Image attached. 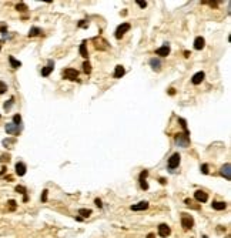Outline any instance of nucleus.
<instances>
[{
    "label": "nucleus",
    "instance_id": "obj_1",
    "mask_svg": "<svg viewBox=\"0 0 231 238\" xmlns=\"http://www.w3.org/2000/svg\"><path fill=\"white\" fill-rule=\"evenodd\" d=\"M175 144L180 147H188L190 146V134L187 133H180L175 136Z\"/></svg>",
    "mask_w": 231,
    "mask_h": 238
},
{
    "label": "nucleus",
    "instance_id": "obj_2",
    "mask_svg": "<svg viewBox=\"0 0 231 238\" xmlns=\"http://www.w3.org/2000/svg\"><path fill=\"white\" fill-rule=\"evenodd\" d=\"M62 76H63L64 79L70 80V81H76V80H79V71H77L76 69H64L63 73H62Z\"/></svg>",
    "mask_w": 231,
    "mask_h": 238
},
{
    "label": "nucleus",
    "instance_id": "obj_3",
    "mask_svg": "<svg viewBox=\"0 0 231 238\" xmlns=\"http://www.w3.org/2000/svg\"><path fill=\"white\" fill-rule=\"evenodd\" d=\"M128 30H130V23H123V25H120L119 27L116 29V33H114L116 39H121Z\"/></svg>",
    "mask_w": 231,
    "mask_h": 238
},
{
    "label": "nucleus",
    "instance_id": "obj_4",
    "mask_svg": "<svg viewBox=\"0 0 231 238\" xmlns=\"http://www.w3.org/2000/svg\"><path fill=\"white\" fill-rule=\"evenodd\" d=\"M180 160H181L180 154H178V153H174L173 156L168 158V168H170V170H174V168H177V167H178V164H180Z\"/></svg>",
    "mask_w": 231,
    "mask_h": 238
},
{
    "label": "nucleus",
    "instance_id": "obj_5",
    "mask_svg": "<svg viewBox=\"0 0 231 238\" xmlns=\"http://www.w3.org/2000/svg\"><path fill=\"white\" fill-rule=\"evenodd\" d=\"M93 44L96 46L97 50H107L109 47H110V44L104 40L103 37H96V39L93 40Z\"/></svg>",
    "mask_w": 231,
    "mask_h": 238
},
{
    "label": "nucleus",
    "instance_id": "obj_6",
    "mask_svg": "<svg viewBox=\"0 0 231 238\" xmlns=\"http://www.w3.org/2000/svg\"><path fill=\"white\" fill-rule=\"evenodd\" d=\"M20 127H22V125H16V124H13V123H9V124H6L4 130H6V133H7V134L19 136V134H20V131H22V128H20Z\"/></svg>",
    "mask_w": 231,
    "mask_h": 238
},
{
    "label": "nucleus",
    "instance_id": "obj_7",
    "mask_svg": "<svg viewBox=\"0 0 231 238\" xmlns=\"http://www.w3.org/2000/svg\"><path fill=\"white\" fill-rule=\"evenodd\" d=\"M221 175H223L225 180H231V165L230 163H225V164L221 167Z\"/></svg>",
    "mask_w": 231,
    "mask_h": 238
},
{
    "label": "nucleus",
    "instance_id": "obj_8",
    "mask_svg": "<svg viewBox=\"0 0 231 238\" xmlns=\"http://www.w3.org/2000/svg\"><path fill=\"white\" fill-rule=\"evenodd\" d=\"M194 198L198 201V203H207V200H208V195H207V193H204V191H201V190H198V191H196L194 193Z\"/></svg>",
    "mask_w": 231,
    "mask_h": 238
},
{
    "label": "nucleus",
    "instance_id": "obj_9",
    "mask_svg": "<svg viewBox=\"0 0 231 238\" xmlns=\"http://www.w3.org/2000/svg\"><path fill=\"white\" fill-rule=\"evenodd\" d=\"M170 227H168L167 224H160L159 225V235L160 237H163V238H166L170 235Z\"/></svg>",
    "mask_w": 231,
    "mask_h": 238
},
{
    "label": "nucleus",
    "instance_id": "obj_10",
    "mask_svg": "<svg viewBox=\"0 0 231 238\" xmlns=\"http://www.w3.org/2000/svg\"><path fill=\"white\" fill-rule=\"evenodd\" d=\"M53 69H54V63H53V60H49V64L46 67H43V69H41L40 74H41L43 77H47L49 74L53 71Z\"/></svg>",
    "mask_w": 231,
    "mask_h": 238
},
{
    "label": "nucleus",
    "instance_id": "obj_11",
    "mask_svg": "<svg viewBox=\"0 0 231 238\" xmlns=\"http://www.w3.org/2000/svg\"><path fill=\"white\" fill-rule=\"evenodd\" d=\"M204 79H206V73H204V71H198V73H196L191 77V83L197 86V84H200V83L203 81Z\"/></svg>",
    "mask_w": 231,
    "mask_h": 238
},
{
    "label": "nucleus",
    "instance_id": "obj_12",
    "mask_svg": "<svg viewBox=\"0 0 231 238\" xmlns=\"http://www.w3.org/2000/svg\"><path fill=\"white\" fill-rule=\"evenodd\" d=\"M130 208H131L133 211H144V210L148 208V203H147V201H140L138 204H133Z\"/></svg>",
    "mask_w": 231,
    "mask_h": 238
},
{
    "label": "nucleus",
    "instance_id": "obj_13",
    "mask_svg": "<svg viewBox=\"0 0 231 238\" xmlns=\"http://www.w3.org/2000/svg\"><path fill=\"white\" fill-rule=\"evenodd\" d=\"M181 225H183L184 230H190V228H193V225H194V220H193L191 217H183Z\"/></svg>",
    "mask_w": 231,
    "mask_h": 238
},
{
    "label": "nucleus",
    "instance_id": "obj_14",
    "mask_svg": "<svg viewBox=\"0 0 231 238\" xmlns=\"http://www.w3.org/2000/svg\"><path fill=\"white\" fill-rule=\"evenodd\" d=\"M204 46H206V40H204V37H201V36L196 37V40H194V49L201 50V49H204Z\"/></svg>",
    "mask_w": 231,
    "mask_h": 238
},
{
    "label": "nucleus",
    "instance_id": "obj_15",
    "mask_svg": "<svg viewBox=\"0 0 231 238\" xmlns=\"http://www.w3.org/2000/svg\"><path fill=\"white\" fill-rule=\"evenodd\" d=\"M156 54L160 56V57H166V56L170 54V47H168V46H163V47H160V49L156 50Z\"/></svg>",
    "mask_w": 231,
    "mask_h": 238
},
{
    "label": "nucleus",
    "instance_id": "obj_16",
    "mask_svg": "<svg viewBox=\"0 0 231 238\" xmlns=\"http://www.w3.org/2000/svg\"><path fill=\"white\" fill-rule=\"evenodd\" d=\"M26 164L24 163H17L16 164V174L17 175H20V177H23L24 174H26Z\"/></svg>",
    "mask_w": 231,
    "mask_h": 238
},
{
    "label": "nucleus",
    "instance_id": "obj_17",
    "mask_svg": "<svg viewBox=\"0 0 231 238\" xmlns=\"http://www.w3.org/2000/svg\"><path fill=\"white\" fill-rule=\"evenodd\" d=\"M150 66H151V69L154 71H160V69H161V61H160L159 58H151V60H150Z\"/></svg>",
    "mask_w": 231,
    "mask_h": 238
},
{
    "label": "nucleus",
    "instance_id": "obj_18",
    "mask_svg": "<svg viewBox=\"0 0 231 238\" xmlns=\"http://www.w3.org/2000/svg\"><path fill=\"white\" fill-rule=\"evenodd\" d=\"M124 67L123 66H116V69H114V79H120V77H123L124 76Z\"/></svg>",
    "mask_w": 231,
    "mask_h": 238
},
{
    "label": "nucleus",
    "instance_id": "obj_19",
    "mask_svg": "<svg viewBox=\"0 0 231 238\" xmlns=\"http://www.w3.org/2000/svg\"><path fill=\"white\" fill-rule=\"evenodd\" d=\"M227 207V204L224 203V201H213V204H211V208H214V210H224Z\"/></svg>",
    "mask_w": 231,
    "mask_h": 238
},
{
    "label": "nucleus",
    "instance_id": "obj_20",
    "mask_svg": "<svg viewBox=\"0 0 231 238\" xmlns=\"http://www.w3.org/2000/svg\"><path fill=\"white\" fill-rule=\"evenodd\" d=\"M9 63H10V66L13 67V69H19V67L22 66V63L19 60H16L13 56H9Z\"/></svg>",
    "mask_w": 231,
    "mask_h": 238
},
{
    "label": "nucleus",
    "instance_id": "obj_21",
    "mask_svg": "<svg viewBox=\"0 0 231 238\" xmlns=\"http://www.w3.org/2000/svg\"><path fill=\"white\" fill-rule=\"evenodd\" d=\"M80 54H81V57L88 58V51H87V49H86V41H83L81 46H80Z\"/></svg>",
    "mask_w": 231,
    "mask_h": 238
},
{
    "label": "nucleus",
    "instance_id": "obj_22",
    "mask_svg": "<svg viewBox=\"0 0 231 238\" xmlns=\"http://www.w3.org/2000/svg\"><path fill=\"white\" fill-rule=\"evenodd\" d=\"M40 33H41V30H40L39 27H36V26H34V27L30 29V32H29V37H36V36H39Z\"/></svg>",
    "mask_w": 231,
    "mask_h": 238
},
{
    "label": "nucleus",
    "instance_id": "obj_23",
    "mask_svg": "<svg viewBox=\"0 0 231 238\" xmlns=\"http://www.w3.org/2000/svg\"><path fill=\"white\" fill-rule=\"evenodd\" d=\"M83 70H84V73L86 74L91 73V64H90V61H88V60H86V61L83 63Z\"/></svg>",
    "mask_w": 231,
    "mask_h": 238
},
{
    "label": "nucleus",
    "instance_id": "obj_24",
    "mask_svg": "<svg viewBox=\"0 0 231 238\" xmlns=\"http://www.w3.org/2000/svg\"><path fill=\"white\" fill-rule=\"evenodd\" d=\"M178 123L181 124V127L184 128V133H187V134H190V131H188V128H187V121L184 120L183 117H178Z\"/></svg>",
    "mask_w": 231,
    "mask_h": 238
},
{
    "label": "nucleus",
    "instance_id": "obj_25",
    "mask_svg": "<svg viewBox=\"0 0 231 238\" xmlns=\"http://www.w3.org/2000/svg\"><path fill=\"white\" fill-rule=\"evenodd\" d=\"M13 103H14V99L12 97V99H9L6 103H4V111H10V108H12V106H13Z\"/></svg>",
    "mask_w": 231,
    "mask_h": 238
},
{
    "label": "nucleus",
    "instance_id": "obj_26",
    "mask_svg": "<svg viewBox=\"0 0 231 238\" xmlns=\"http://www.w3.org/2000/svg\"><path fill=\"white\" fill-rule=\"evenodd\" d=\"M14 143H16V140H14V138H6V140H3V146H4V147H10V146H12V144H14Z\"/></svg>",
    "mask_w": 231,
    "mask_h": 238
},
{
    "label": "nucleus",
    "instance_id": "obj_27",
    "mask_svg": "<svg viewBox=\"0 0 231 238\" xmlns=\"http://www.w3.org/2000/svg\"><path fill=\"white\" fill-rule=\"evenodd\" d=\"M79 213H80V215H81V218H83V217H86V218H87V217H90L91 211H90V210H83V208H80Z\"/></svg>",
    "mask_w": 231,
    "mask_h": 238
},
{
    "label": "nucleus",
    "instance_id": "obj_28",
    "mask_svg": "<svg viewBox=\"0 0 231 238\" xmlns=\"http://www.w3.org/2000/svg\"><path fill=\"white\" fill-rule=\"evenodd\" d=\"M13 124H16V125H22V115L20 114L14 115V117H13Z\"/></svg>",
    "mask_w": 231,
    "mask_h": 238
},
{
    "label": "nucleus",
    "instance_id": "obj_29",
    "mask_svg": "<svg viewBox=\"0 0 231 238\" xmlns=\"http://www.w3.org/2000/svg\"><path fill=\"white\" fill-rule=\"evenodd\" d=\"M16 10H19V12H27V6L24 3H19V4H16Z\"/></svg>",
    "mask_w": 231,
    "mask_h": 238
},
{
    "label": "nucleus",
    "instance_id": "obj_30",
    "mask_svg": "<svg viewBox=\"0 0 231 238\" xmlns=\"http://www.w3.org/2000/svg\"><path fill=\"white\" fill-rule=\"evenodd\" d=\"M7 205H9V208H10L12 211H13V210H16V207H17V204H16V201H14V200H9Z\"/></svg>",
    "mask_w": 231,
    "mask_h": 238
},
{
    "label": "nucleus",
    "instance_id": "obj_31",
    "mask_svg": "<svg viewBox=\"0 0 231 238\" xmlns=\"http://www.w3.org/2000/svg\"><path fill=\"white\" fill-rule=\"evenodd\" d=\"M147 175H148V171H147V170H144V171L140 172V177H138V180H140V181H146Z\"/></svg>",
    "mask_w": 231,
    "mask_h": 238
},
{
    "label": "nucleus",
    "instance_id": "obj_32",
    "mask_svg": "<svg viewBox=\"0 0 231 238\" xmlns=\"http://www.w3.org/2000/svg\"><path fill=\"white\" fill-rule=\"evenodd\" d=\"M7 91V86H6V83L0 81V94H4Z\"/></svg>",
    "mask_w": 231,
    "mask_h": 238
},
{
    "label": "nucleus",
    "instance_id": "obj_33",
    "mask_svg": "<svg viewBox=\"0 0 231 238\" xmlns=\"http://www.w3.org/2000/svg\"><path fill=\"white\" fill-rule=\"evenodd\" d=\"M16 191H17V193H22L23 195H27V193H26V188H24L23 185H17V187H16Z\"/></svg>",
    "mask_w": 231,
    "mask_h": 238
},
{
    "label": "nucleus",
    "instance_id": "obj_34",
    "mask_svg": "<svg viewBox=\"0 0 231 238\" xmlns=\"http://www.w3.org/2000/svg\"><path fill=\"white\" fill-rule=\"evenodd\" d=\"M47 194H49V191L47 190H44V191H43V194H41V198H40V200H41V203H46V201H47Z\"/></svg>",
    "mask_w": 231,
    "mask_h": 238
},
{
    "label": "nucleus",
    "instance_id": "obj_35",
    "mask_svg": "<svg viewBox=\"0 0 231 238\" xmlns=\"http://www.w3.org/2000/svg\"><path fill=\"white\" fill-rule=\"evenodd\" d=\"M7 32V25L6 23H0V33H6Z\"/></svg>",
    "mask_w": 231,
    "mask_h": 238
},
{
    "label": "nucleus",
    "instance_id": "obj_36",
    "mask_svg": "<svg viewBox=\"0 0 231 238\" xmlns=\"http://www.w3.org/2000/svg\"><path fill=\"white\" fill-rule=\"evenodd\" d=\"M135 3H137V4H138L141 9H144L146 6H147V1H141V0H135Z\"/></svg>",
    "mask_w": 231,
    "mask_h": 238
},
{
    "label": "nucleus",
    "instance_id": "obj_37",
    "mask_svg": "<svg viewBox=\"0 0 231 238\" xmlns=\"http://www.w3.org/2000/svg\"><path fill=\"white\" fill-rule=\"evenodd\" d=\"M201 171H203V174H208V164L201 165Z\"/></svg>",
    "mask_w": 231,
    "mask_h": 238
},
{
    "label": "nucleus",
    "instance_id": "obj_38",
    "mask_svg": "<svg viewBox=\"0 0 231 238\" xmlns=\"http://www.w3.org/2000/svg\"><path fill=\"white\" fill-rule=\"evenodd\" d=\"M140 187L143 190H148V184H147V181H140Z\"/></svg>",
    "mask_w": 231,
    "mask_h": 238
},
{
    "label": "nucleus",
    "instance_id": "obj_39",
    "mask_svg": "<svg viewBox=\"0 0 231 238\" xmlns=\"http://www.w3.org/2000/svg\"><path fill=\"white\" fill-rule=\"evenodd\" d=\"M87 25H88V23L86 22V20H80V22H79V26H80V27H83V29H86V27H87Z\"/></svg>",
    "mask_w": 231,
    "mask_h": 238
},
{
    "label": "nucleus",
    "instance_id": "obj_40",
    "mask_svg": "<svg viewBox=\"0 0 231 238\" xmlns=\"http://www.w3.org/2000/svg\"><path fill=\"white\" fill-rule=\"evenodd\" d=\"M10 160V156L9 154H3V156L0 157V161H9Z\"/></svg>",
    "mask_w": 231,
    "mask_h": 238
},
{
    "label": "nucleus",
    "instance_id": "obj_41",
    "mask_svg": "<svg viewBox=\"0 0 231 238\" xmlns=\"http://www.w3.org/2000/svg\"><path fill=\"white\" fill-rule=\"evenodd\" d=\"M94 203H96V205L98 207V208H101V207H103V203H101V200H98V198H96V200H94Z\"/></svg>",
    "mask_w": 231,
    "mask_h": 238
},
{
    "label": "nucleus",
    "instance_id": "obj_42",
    "mask_svg": "<svg viewBox=\"0 0 231 238\" xmlns=\"http://www.w3.org/2000/svg\"><path fill=\"white\" fill-rule=\"evenodd\" d=\"M146 238H156V234H153V232H150V234H148V235H147V237H146Z\"/></svg>",
    "mask_w": 231,
    "mask_h": 238
},
{
    "label": "nucleus",
    "instance_id": "obj_43",
    "mask_svg": "<svg viewBox=\"0 0 231 238\" xmlns=\"http://www.w3.org/2000/svg\"><path fill=\"white\" fill-rule=\"evenodd\" d=\"M76 220H77V221H79V222H81V221H84V220H83V218H81V217H76Z\"/></svg>",
    "mask_w": 231,
    "mask_h": 238
},
{
    "label": "nucleus",
    "instance_id": "obj_44",
    "mask_svg": "<svg viewBox=\"0 0 231 238\" xmlns=\"http://www.w3.org/2000/svg\"><path fill=\"white\" fill-rule=\"evenodd\" d=\"M160 182L161 184H166V178H160Z\"/></svg>",
    "mask_w": 231,
    "mask_h": 238
},
{
    "label": "nucleus",
    "instance_id": "obj_45",
    "mask_svg": "<svg viewBox=\"0 0 231 238\" xmlns=\"http://www.w3.org/2000/svg\"><path fill=\"white\" fill-rule=\"evenodd\" d=\"M174 93H175V90H174V89H170V94H171V96H173Z\"/></svg>",
    "mask_w": 231,
    "mask_h": 238
},
{
    "label": "nucleus",
    "instance_id": "obj_46",
    "mask_svg": "<svg viewBox=\"0 0 231 238\" xmlns=\"http://www.w3.org/2000/svg\"><path fill=\"white\" fill-rule=\"evenodd\" d=\"M0 50H1V46H0Z\"/></svg>",
    "mask_w": 231,
    "mask_h": 238
}]
</instances>
